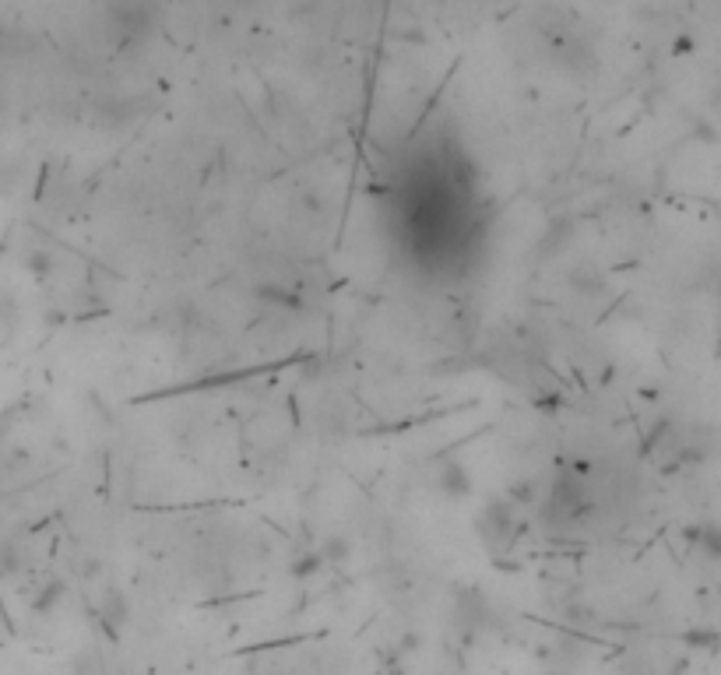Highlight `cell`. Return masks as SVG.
<instances>
[{"label":"cell","mask_w":721,"mask_h":675,"mask_svg":"<svg viewBox=\"0 0 721 675\" xmlns=\"http://www.w3.org/2000/svg\"><path fill=\"white\" fill-rule=\"evenodd\" d=\"M700 549L711 556V560H721V525H703L700 535H694Z\"/></svg>","instance_id":"6da1fadb"}]
</instances>
